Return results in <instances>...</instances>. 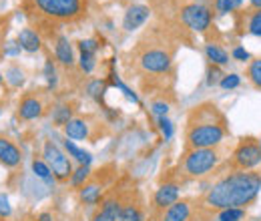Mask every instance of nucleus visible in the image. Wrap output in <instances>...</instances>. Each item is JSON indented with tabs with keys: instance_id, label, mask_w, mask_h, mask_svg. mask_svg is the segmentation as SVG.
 <instances>
[{
	"instance_id": "obj_1",
	"label": "nucleus",
	"mask_w": 261,
	"mask_h": 221,
	"mask_svg": "<svg viewBox=\"0 0 261 221\" xmlns=\"http://www.w3.org/2000/svg\"><path fill=\"white\" fill-rule=\"evenodd\" d=\"M185 32L189 31L177 18H157L125 55V66L141 79H151L153 83L169 77Z\"/></svg>"
},
{
	"instance_id": "obj_2",
	"label": "nucleus",
	"mask_w": 261,
	"mask_h": 221,
	"mask_svg": "<svg viewBox=\"0 0 261 221\" xmlns=\"http://www.w3.org/2000/svg\"><path fill=\"white\" fill-rule=\"evenodd\" d=\"M93 0H22V12L42 38H57L65 29L76 31L91 16Z\"/></svg>"
},
{
	"instance_id": "obj_3",
	"label": "nucleus",
	"mask_w": 261,
	"mask_h": 221,
	"mask_svg": "<svg viewBox=\"0 0 261 221\" xmlns=\"http://www.w3.org/2000/svg\"><path fill=\"white\" fill-rule=\"evenodd\" d=\"M261 191V171H229L205 191L201 205L207 211H223L231 207L245 209L255 203Z\"/></svg>"
},
{
	"instance_id": "obj_4",
	"label": "nucleus",
	"mask_w": 261,
	"mask_h": 221,
	"mask_svg": "<svg viewBox=\"0 0 261 221\" xmlns=\"http://www.w3.org/2000/svg\"><path fill=\"white\" fill-rule=\"evenodd\" d=\"M231 135L229 121L225 113L211 101L195 105L185 121L183 131V151H193V149H209V147H219L225 143Z\"/></svg>"
},
{
	"instance_id": "obj_5",
	"label": "nucleus",
	"mask_w": 261,
	"mask_h": 221,
	"mask_svg": "<svg viewBox=\"0 0 261 221\" xmlns=\"http://www.w3.org/2000/svg\"><path fill=\"white\" fill-rule=\"evenodd\" d=\"M225 159V147H209V149H193V151H183V155L179 159L177 167L173 169L175 179L179 183H187V181H197L207 177L211 171H215Z\"/></svg>"
},
{
	"instance_id": "obj_6",
	"label": "nucleus",
	"mask_w": 261,
	"mask_h": 221,
	"mask_svg": "<svg viewBox=\"0 0 261 221\" xmlns=\"http://www.w3.org/2000/svg\"><path fill=\"white\" fill-rule=\"evenodd\" d=\"M177 20L191 32L203 34L205 38H209L207 42H213L211 32L215 34V24H213V12L207 4H203L201 0H179V8H177Z\"/></svg>"
},
{
	"instance_id": "obj_7",
	"label": "nucleus",
	"mask_w": 261,
	"mask_h": 221,
	"mask_svg": "<svg viewBox=\"0 0 261 221\" xmlns=\"http://www.w3.org/2000/svg\"><path fill=\"white\" fill-rule=\"evenodd\" d=\"M261 165V147L257 137H241L225 161V171H251Z\"/></svg>"
},
{
	"instance_id": "obj_8",
	"label": "nucleus",
	"mask_w": 261,
	"mask_h": 221,
	"mask_svg": "<svg viewBox=\"0 0 261 221\" xmlns=\"http://www.w3.org/2000/svg\"><path fill=\"white\" fill-rule=\"evenodd\" d=\"M66 139L70 141H89V143H97L98 137L105 135V123L98 119L97 115H79L74 119H70L65 127Z\"/></svg>"
},
{
	"instance_id": "obj_9",
	"label": "nucleus",
	"mask_w": 261,
	"mask_h": 221,
	"mask_svg": "<svg viewBox=\"0 0 261 221\" xmlns=\"http://www.w3.org/2000/svg\"><path fill=\"white\" fill-rule=\"evenodd\" d=\"M42 159L48 163L55 181H59V183H68L70 181L72 171H74L72 169V161L55 141L46 139L42 143Z\"/></svg>"
},
{
	"instance_id": "obj_10",
	"label": "nucleus",
	"mask_w": 261,
	"mask_h": 221,
	"mask_svg": "<svg viewBox=\"0 0 261 221\" xmlns=\"http://www.w3.org/2000/svg\"><path fill=\"white\" fill-rule=\"evenodd\" d=\"M48 111V101L42 91H29L20 96L18 107H16V115L20 121H36L40 117H44Z\"/></svg>"
},
{
	"instance_id": "obj_11",
	"label": "nucleus",
	"mask_w": 261,
	"mask_h": 221,
	"mask_svg": "<svg viewBox=\"0 0 261 221\" xmlns=\"http://www.w3.org/2000/svg\"><path fill=\"white\" fill-rule=\"evenodd\" d=\"M235 31L239 36H257L261 38V8H241L235 14Z\"/></svg>"
},
{
	"instance_id": "obj_12",
	"label": "nucleus",
	"mask_w": 261,
	"mask_h": 221,
	"mask_svg": "<svg viewBox=\"0 0 261 221\" xmlns=\"http://www.w3.org/2000/svg\"><path fill=\"white\" fill-rule=\"evenodd\" d=\"M181 185H183V183H179V181H175V179H165L163 183L155 189V193H153V199H151L153 211H155V213H157V211H163L169 205H173L175 201H179Z\"/></svg>"
},
{
	"instance_id": "obj_13",
	"label": "nucleus",
	"mask_w": 261,
	"mask_h": 221,
	"mask_svg": "<svg viewBox=\"0 0 261 221\" xmlns=\"http://www.w3.org/2000/svg\"><path fill=\"white\" fill-rule=\"evenodd\" d=\"M117 221H145L143 201L139 191H123L121 189V211Z\"/></svg>"
},
{
	"instance_id": "obj_14",
	"label": "nucleus",
	"mask_w": 261,
	"mask_h": 221,
	"mask_svg": "<svg viewBox=\"0 0 261 221\" xmlns=\"http://www.w3.org/2000/svg\"><path fill=\"white\" fill-rule=\"evenodd\" d=\"M105 187H107V169H98L79 189L81 191V201L87 205H98V201L105 197Z\"/></svg>"
},
{
	"instance_id": "obj_15",
	"label": "nucleus",
	"mask_w": 261,
	"mask_h": 221,
	"mask_svg": "<svg viewBox=\"0 0 261 221\" xmlns=\"http://www.w3.org/2000/svg\"><path fill=\"white\" fill-rule=\"evenodd\" d=\"M119 211H121V189L115 187L98 201L97 211L93 213L91 221H117Z\"/></svg>"
},
{
	"instance_id": "obj_16",
	"label": "nucleus",
	"mask_w": 261,
	"mask_h": 221,
	"mask_svg": "<svg viewBox=\"0 0 261 221\" xmlns=\"http://www.w3.org/2000/svg\"><path fill=\"white\" fill-rule=\"evenodd\" d=\"M151 6L147 4H137V2H130L123 14V31L125 32H135L139 31L141 27L147 24V20L151 18Z\"/></svg>"
},
{
	"instance_id": "obj_17",
	"label": "nucleus",
	"mask_w": 261,
	"mask_h": 221,
	"mask_svg": "<svg viewBox=\"0 0 261 221\" xmlns=\"http://www.w3.org/2000/svg\"><path fill=\"white\" fill-rule=\"evenodd\" d=\"M0 165L6 169H16L22 165L20 147L10 137H6L4 133H0Z\"/></svg>"
},
{
	"instance_id": "obj_18",
	"label": "nucleus",
	"mask_w": 261,
	"mask_h": 221,
	"mask_svg": "<svg viewBox=\"0 0 261 221\" xmlns=\"http://www.w3.org/2000/svg\"><path fill=\"white\" fill-rule=\"evenodd\" d=\"M53 48H55V61L59 63V66H63L65 70L74 68V64H76L74 51H72V44L65 32L59 34L57 38H53Z\"/></svg>"
},
{
	"instance_id": "obj_19",
	"label": "nucleus",
	"mask_w": 261,
	"mask_h": 221,
	"mask_svg": "<svg viewBox=\"0 0 261 221\" xmlns=\"http://www.w3.org/2000/svg\"><path fill=\"white\" fill-rule=\"evenodd\" d=\"M157 215H159V221H191L193 201L191 199H179L163 211H157Z\"/></svg>"
},
{
	"instance_id": "obj_20",
	"label": "nucleus",
	"mask_w": 261,
	"mask_h": 221,
	"mask_svg": "<svg viewBox=\"0 0 261 221\" xmlns=\"http://www.w3.org/2000/svg\"><path fill=\"white\" fill-rule=\"evenodd\" d=\"M203 4H207L211 8V12L215 16H227V14H235L237 10L243 8L245 0H201Z\"/></svg>"
},
{
	"instance_id": "obj_21",
	"label": "nucleus",
	"mask_w": 261,
	"mask_h": 221,
	"mask_svg": "<svg viewBox=\"0 0 261 221\" xmlns=\"http://www.w3.org/2000/svg\"><path fill=\"white\" fill-rule=\"evenodd\" d=\"M18 46L27 53H38L42 48V36L33 27H27L18 32Z\"/></svg>"
},
{
	"instance_id": "obj_22",
	"label": "nucleus",
	"mask_w": 261,
	"mask_h": 221,
	"mask_svg": "<svg viewBox=\"0 0 261 221\" xmlns=\"http://www.w3.org/2000/svg\"><path fill=\"white\" fill-rule=\"evenodd\" d=\"M203 53H205V59L209 63L217 64V66H227L229 59H231V55L225 51V46L219 44V42H207L203 46Z\"/></svg>"
},
{
	"instance_id": "obj_23",
	"label": "nucleus",
	"mask_w": 261,
	"mask_h": 221,
	"mask_svg": "<svg viewBox=\"0 0 261 221\" xmlns=\"http://www.w3.org/2000/svg\"><path fill=\"white\" fill-rule=\"evenodd\" d=\"M245 77L253 89L261 91V57H251L245 68Z\"/></svg>"
},
{
	"instance_id": "obj_24",
	"label": "nucleus",
	"mask_w": 261,
	"mask_h": 221,
	"mask_svg": "<svg viewBox=\"0 0 261 221\" xmlns=\"http://www.w3.org/2000/svg\"><path fill=\"white\" fill-rule=\"evenodd\" d=\"M63 145H65V151L68 157H72L79 165H91V161H93V157H91V153L89 151H85V149H81V147H76L70 139H65L63 141Z\"/></svg>"
},
{
	"instance_id": "obj_25",
	"label": "nucleus",
	"mask_w": 261,
	"mask_h": 221,
	"mask_svg": "<svg viewBox=\"0 0 261 221\" xmlns=\"http://www.w3.org/2000/svg\"><path fill=\"white\" fill-rule=\"evenodd\" d=\"M33 173L40 179V181H44V183H55V177H53V171H50V167H48V163L40 157H34L33 159Z\"/></svg>"
},
{
	"instance_id": "obj_26",
	"label": "nucleus",
	"mask_w": 261,
	"mask_h": 221,
	"mask_svg": "<svg viewBox=\"0 0 261 221\" xmlns=\"http://www.w3.org/2000/svg\"><path fill=\"white\" fill-rule=\"evenodd\" d=\"M70 119H74V109L70 107V105H57V107H53V123L57 127H65Z\"/></svg>"
},
{
	"instance_id": "obj_27",
	"label": "nucleus",
	"mask_w": 261,
	"mask_h": 221,
	"mask_svg": "<svg viewBox=\"0 0 261 221\" xmlns=\"http://www.w3.org/2000/svg\"><path fill=\"white\" fill-rule=\"evenodd\" d=\"M91 175H93V171H91L89 165H79V167L72 171V177H70L68 183H70L74 189H81V187L91 179Z\"/></svg>"
},
{
	"instance_id": "obj_28",
	"label": "nucleus",
	"mask_w": 261,
	"mask_h": 221,
	"mask_svg": "<svg viewBox=\"0 0 261 221\" xmlns=\"http://www.w3.org/2000/svg\"><path fill=\"white\" fill-rule=\"evenodd\" d=\"M57 61L46 55V63H44V77H46V83H48V91H53L57 85H59V68H57Z\"/></svg>"
},
{
	"instance_id": "obj_29",
	"label": "nucleus",
	"mask_w": 261,
	"mask_h": 221,
	"mask_svg": "<svg viewBox=\"0 0 261 221\" xmlns=\"http://www.w3.org/2000/svg\"><path fill=\"white\" fill-rule=\"evenodd\" d=\"M107 91V83L102 79H91L87 83V95L97 99V101H102V95Z\"/></svg>"
},
{
	"instance_id": "obj_30",
	"label": "nucleus",
	"mask_w": 261,
	"mask_h": 221,
	"mask_svg": "<svg viewBox=\"0 0 261 221\" xmlns=\"http://www.w3.org/2000/svg\"><path fill=\"white\" fill-rule=\"evenodd\" d=\"M245 209H239V207H231V209H223V211H217V221H243L245 219Z\"/></svg>"
},
{
	"instance_id": "obj_31",
	"label": "nucleus",
	"mask_w": 261,
	"mask_h": 221,
	"mask_svg": "<svg viewBox=\"0 0 261 221\" xmlns=\"http://www.w3.org/2000/svg\"><path fill=\"white\" fill-rule=\"evenodd\" d=\"M223 77H225V75H223L221 66H217V64H211V63L207 64V85H209V87H215V85H219Z\"/></svg>"
},
{
	"instance_id": "obj_32",
	"label": "nucleus",
	"mask_w": 261,
	"mask_h": 221,
	"mask_svg": "<svg viewBox=\"0 0 261 221\" xmlns=\"http://www.w3.org/2000/svg\"><path fill=\"white\" fill-rule=\"evenodd\" d=\"M81 63V70L85 72V75H91L93 70H95V66H97V55H89V53H81V59H79Z\"/></svg>"
},
{
	"instance_id": "obj_33",
	"label": "nucleus",
	"mask_w": 261,
	"mask_h": 221,
	"mask_svg": "<svg viewBox=\"0 0 261 221\" xmlns=\"http://www.w3.org/2000/svg\"><path fill=\"white\" fill-rule=\"evenodd\" d=\"M239 85H241V77H239V75H235V72L225 75V77L221 79V83H219V87H221V89H225V91H233V89H237Z\"/></svg>"
},
{
	"instance_id": "obj_34",
	"label": "nucleus",
	"mask_w": 261,
	"mask_h": 221,
	"mask_svg": "<svg viewBox=\"0 0 261 221\" xmlns=\"http://www.w3.org/2000/svg\"><path fill=\"white\" fill-rule=\"evenodd\" d=\"M79 51H81V53H89V55H97L98 42L95 40V38H85V40H79Z\"/></svg>"
},
{
	"instance_id": "obj_35",
	"label": "nucleus",
	"mask_w": 261,
	"mask_h": 221,
	"mask_svg": "<svg viewBox=\"0 0 261 221\" xmlns=\"http://www.w3.org/2000/svg\"><path fill=\"white\" fill-rule=\"evenodd\" d=\"M231 59H233V61H239V63H249V61H251V55H249L243 46L237 44V46H233V51H231Z\"/></svg>"
},
{
	"instance_id": "obj_36",
	"label": "nucleus",
	"mask_w": 261,
	"mask_h": 221,
	"mask_svg": "<svg viewBox=\"0 0 261 221\" xmlns=\"http://www.w3.org/2000/svg\"><path fill=\"white\" fill-rule=\"evenodd\" d=\"M8 81L14 85V87H18V85H22V81H24V77H22V70L18 68V66H10L8 68Z\"/></svg>"
},
{
	"instance_id": "obj_37",
	"label": "nucleus",
	"mask_w": 261,
	"mask_h": 221,
	"mask_svg": "<svg viewBox=\"0 0 261 221\" xmlns=\"http://www.w3.org/2000/svg\"><path fill=\"white\" fill-rule=\"evenodd\" d=\"M159 125H161V131H163L165 139H169V137H171V133H173V125H171V121H169L167 117H161V119H159Z\"/></svg>"
},
{
	"instance_id": "obj_38",
	"label": "nucleus",
	"mask_w": 261,
	"mask_h": 221,
	"mask_svg": "<svg viewBox=\"0 0 261 221\" xmlns=\"http://www.w3.org/2000/svg\"><path fill=\"white\" fill-rule=\"evenodd\" d=\"M8 215H10L8 201H6V197H0V217H8Z\"/></svg>"
},
{
	"instance_id": "obj_39",
	"label": "nucleus",
	"mask_w": 261,
	"mask_h": 221,
	"mask_svg": "<svg viewBox=\"0 0 261 221\" xmlns=\"http://www.w3.org/2000/svg\"><path fill=\"white\" fill-rule=\"evenodd\" d=\"M34 219L36 221H53V215H50V213H38Z\"/></svg>"
},
{
	"instance_id": "obj_40",
	"label": "nucleus",
	"mask_w": 261,
	"mask_h": 221,
	"mask_svg": "<svg viewBox=\"0 0 261 221\" xmlns=\"http://www.w3.org/2000/svg\"><path fill=\"white\" fill-rule=\"evenodd\" d=\"M22 221H36V219H22Z\"/></svg>"
},
{
	"instance_id": "obj_41",
	"label": "nucleus",
	"mask_w": 261,
	"mask_h": 221,
	"mask_svg": "<svg viewBox=\"0 0 261 221\" xmlns=\"http://www.w3.org/2000/svg\"><path fill=\"white\" fill-rule=\"evenodd\" d=\"M0 221H4V217H0Z\"/></svg>"
},
{
	"instance_id": "obj_42",
	"label": "nucleus",
	"mask_w": 261,
	"mask_h": 221,
	"mask_svg": "<svg viewBox=\"0 0 261 221\" xmlns=\"http://www.w3.org/2000/svg\"><path fill=\"white\" fill-rule=\"evenodd\" d=\"M259 147H261V139H259Z\"/></svg>"
}]
</instances>
